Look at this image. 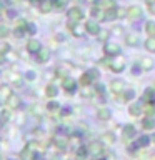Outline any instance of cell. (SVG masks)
Segmentation results:
<instances>
[{
	"label": "cell",
	"instance_id": "1",
	"mask_svg": "<svg viewBox=\"0 0 155 160\" xmlns=\"http://www.w3.org/2000/svg\"><path fill=\"white\" fill-rule=\"evenodd\" d=\"M67 17H68V28H70L72 25L78 23L80 20L83 18V12H82V8H80V7H72L68 10Z\"/></svg>",
	"mask_w": 155,
	"mask_h": 160
},
{
	"label": "cell",
	"instance_id": "2",
	"mask_svg": "<svg viewBox=\"0 0 155 160\" xmlns=\"http://www.w3.org/2000/svg\"><path fill=\"white\" fill-rule=\"evenodd\" d=\"M103 53L107 57H117V55L122 53V48H120L118 43H113V42H107L103 45Z\"/></svg>",
	"mask_w": 155,
	"mask_h": 160
},
{
	"label": "cell",
	"instance_id": "3",
	"mask_svg": "<svg viewBox=\"0 0 155 160\" xmlns=\"http://www.w3.org/2000/svg\"><path fill=\"white\" fill-rule=\"evenodd\" d=\"M108 67L115 73H122L125 70V60H123V57H122V55H117V58L112 60V62L108 63Z\"/></svg>",
	"mask_w": 155,
	"mask_h": 160
},
{
	"label": "cell",
	"instance_id": "4",
	"mask_svg": "<svg viewBox=\"0 0 155 160\" xmlns=\"http://www.w3.org/2000/svg\"><path fill=\"white\" fill-rule=\"evenodd\" d=\"M142 15H143V8L140 5H132V7L127 8V17L130 20H138L142 18Z\"/></svg>",
	"mask_w": 155,
	"mask_h": 160
},
{
	"label": "cell",
	"instance_id": "5",
	"mask_svg": "<svg viewBox=\"0 0 155 160\" xmlns=\"http://www.w3.org/2000/svg\"><path fill=\"white\" fill-rule=\"evenodd\" d=\"M87 148H88V153L93 155V157H100V155L103 153V143L100 142V140H95V142H92Z\"/></svg>",
	"mask_w": 155,
	"mask_h": 160
},
{
	"label": "cell",
	"instance_id": "6",
	"mask_svg": "<svg viewBox=\"0 0 155 160\" xmlns=\"http://www.w3.org/2000/svg\"><path fill=\"white\" fill-rule=\"evenodd\" d=\"M140 102H142V105L148 103V102H155V88L153 87H147V88H145L142 98H140Z\"/></svg>",
	"mask_w": 155,
	"mask_h": 160
},
{
	"label": "cell",
	"instance_id": "7",
	"mask_svg": "<svg viewBox=\"0 0 155 160\" xmlns=\"http://www.w3.org/2000/svg\"><path fill=\"white\" fill-rule=\"evenodd\" d=\"M83 27H85V32L90 33V35H97L100 30H102V28L98 27V22H97V20H88V22H85Z\"/></svg>",
	"mask_w": 155,
	"mask_h": 160
},
{
	"label": "cell",
	"instance_id": "8",
	"mask_svg": "<svg viewBox=\"0 0 155 160\" xmlns=\"http://www.w3.org/2000/svg\"><path fill=\"white\" fill-rule=\"evenodd\" d=\"M62 87L65 92H68V93H72L75 92V88H77V82H75L73 78H68V77H65L63 78V82H62Z\"/></svg>",
	"mask_w": 155,
	"mask_h": 160
},
{
	"label": "cell",
	"instance_id": "9",
	"mask_svg": "<svg viewBox=\"0 0 155 160\" xmlns=\"http://www.w3.org/2000/svg\"><path fill=\"white\" fill-rule=\"evenodd\" d=\"M110 117H112V112H110V108L107 107H100L97 110V118L100 120V122H107V120H110Z\"/></svg>",
	"mask_w": 155,
	"mask_h": 160
},
{
	"label": "cell",
	"instance_id": "10",
	"mask_svg": "<svg viewBox=\"0 0 155 160\" xmlns=\"http://www.w3.org/2000/svg\"><path fill=\"white\" fill-rule=\"evenodd\" d=\"M90 15H92V18L97 20V22H103V8H100L98 5H93V7L90 8Z\"/></svg>",
	"mask_w": 155,
	"mask_h": 160
},
{
	"label": "cell",
	"instance_id": "11",
	"mask_svg": "<svg viewBox=\"0 0 155 160\" xmlns=\"http://www.w3.org/2000/svg\"><path fill=\"white\" fill-rule=\"evenodd\" d=\"M110 90H112L113 93H122L123 90H125L123 80H113V82L110 83Z\"/></svg>",
	"mask_w": 155,
	"mask_h": 160
},
{
	"label": "cell",
	"instance_id": "12",
	"mask_svg": "<svg viewBox=\"0 0 155 160\" xmlns=\"http://www.w3.org/2000/svg\"><path fill=\"white\" fill-rule=\"evenodd\" d=\"M140 67H142V70H152L155 67V60L152 57H143L140 60Z\"/></svg>",
	"mask_w": 155,
	"mask_h": 160
},
{
	"label": "cell",
	"instance_id": "13",
	"mask_svg": "<svg viewBox=\"0 0 155 160\" xmlns=\"http://www.w3.org/2000/svg\"><path fill=\"white\" fill-rule=\"evenodd\" d=\"M142 113H143L142 103H132L128 107V115H132V117H140Z\"/></svg>",
	"mask_w": 155,
	"mask_h": 160
},
{
	"label": "cell",
	"instance_id": "14",
	"mask_svg": "<svg viewBox=\"0 0 155 160\" xmlns=\"http://www.w3.org/2000/svg\"><path fill=\"white\" fill-rule=\"evenodd\" d=\"M18 103H20V98H18V95H13V93H10L8 97H7V107H8L10 110L17 108V107H18Z\"/></svg>",
	"mask_w": 155,
	"mask_h": 160
},
{
	"label": "cell",
	"instance_id": "15",
	"mask_svg": "<svg viewBox=\"0 0 155 160\" xmlns=\"http://www.w3.org/2000/svg\"><path fill=\"white\" fill-rule=\"evenodd\" d=\"M142 127H143V130H153L155 128V118L152 115H147V117L142 120Z\"/></svg>",
	"mask_w": 155,
	"mask_h": 160
},
{
	"label": "cell",
	"instance_id": "16",
	"mask_svg": "<svg viewBox=\"0 0 155 160\" xmlns=\"http://www.w3.org/2000/svg\"><path fill=\"white\" fill-rule=\"evenodd\" d=\"M122 133H123V137L125 138H133L135 137V133H137V130H135L133 125H123V128H122Z\"/></svg>",
	"mask_w": 155,
	"mask_h": 160
},
{
	"label": "cell",
	"instance_id": "17",
	"mask_svg": "<svg viewBox=\"0 0 155 160\" xmlns=\"http://www.w3.org/2000/svg\"><path fill=\"white\" fill-rule=\"evenodd\" d=\"M40 48H42V45H40L38 40H35V38L28 40V43H27V50H28L30 53H37Z\"/></svg>",
	"mask_w": 155,
	"mask_h": 160
},
{
	"label": "cell",
	"instance_id": "18",
	"mask_svg": "<svg viewBox=\"0 0 155 160\" xmlns=\"http://www.w3.org/2000/svg\"><path fill=\"white\" fill-rule=\"evenodd\" d=\"M115 18H117V7H110L103 10V20L110 22V20H115Z\"/></svg>",
	"mask_w": 155,
	"mask_h": 160
},
{
	"label": "cell",
	"instance_id": "19",
	"mask_svg": "<svg viewBox=\"0 0 155 160\" xmlns=\"http://www.w3.org/2000/svg\"><path fill=\"white\" fill-rule=\"evenodd\" d=\"M125 43L128 45V47H138V37L135 33H128V35H125Z\"/></svg>",
	"mask_w": 155,
	"mask_h": 160
},
{
	"label": "cell",
	"instance_id": "20",
	"mask_svg": "<svg viewBox=\"0 0 155 160\" xmlns=\"http://www.w3.org/2000/svg\"><path fill=\"white\" fill-rule=\"evenodd\" d=\"M45 95L50 97V98L57 97V95H58V87H57V85H53V83H48L47 88H45Z\"/></svg>",
	"mask_w": 155,
	"mask_h": 160
},
{
	"label": "cell",
	"instance_id": "21",
	"mask_svg": "<svg viewBox=\"0 0 155 160\" xmlns=\"http://www.w3.org/2000/svg\"><path fill=\"white\" fill-rule=\"evenodd\" d=\"M100 142L105 145H112V143H115V135L112 132H105L102 135V138H100Z\"/></svg>",
	"mask_w": 155,
	"mask_h": 160
},
{
	"label": "cell",
	"instance_id": "22",
	"mask_svg": "<svg viewBox=\"0 0 155 160\" xmlns=\"http://www.w3.org/2000/svg\"><path fill=\"white\" fill-rule=\"evenodd\" d=\"M150 142H152V138L148 137V135H140L138 140H137V145H138V148H143V147H148Z\"/></svg>",
	"mask_w": 155,
	"mask_h": 160
},
{
	"label": "cell",
	"instance_id": "23",
	"mask_svg": "<svg viewBox=\"0 0 155 160\" xmlns=\"http://www.w3.org/2000/svg\"><path fill=\"white\" fill-rule=\"evenodd\" d=\"M52 8H53L52 0H42V2H40V12L42 13H48Z\"/></svg>",
	"mask_w": 155,
	"mask_h": 160
},
{
	"label": "cell",
	"instance_id": "24",
	"mask_svg": "<svg viewBox=\"0 0 155 160\" xmlns=\"http://www.w3.org/2000/svg\"><path fill=\"white\" fill-rule=\"evenodd\" d=\"M20 158L22 160H33V150L30 147H25L22 152H20Z\"/></svg>",
	"mask_w": 155,
	"mask_h": 160
},
{
	"label": "cell",
	"instance_id": "25",
	"mask_svg": "<svg viewBox=\"0 0 155 160\" xmlns=\"http://www.w3.org/2000/svg\"><path fill=\"white\" fill-rule=\"evenodd\" d=\"M70 30H72V35L73 37H82V35L85 33V27H82V25H72V27H70Z\"/></svg>",
	"mask_w": 155,
	"mask_h": 160
},
{
	"label": "cell",
	"instance_id": "26",
	"mask_svg": "<svg viewBox=\"0 0 155 160\" xmlns=\"http://www.w3.org/2000/svg\"><path fill=\"white\" fill-rule=\"evenodd\" d=\"M145 33L148 37H155V22H152V20L145 22Z\"/></svg>",
	"mask_w": 155,
	"mask_h": 160
},
{
	"label": "cell",
	"instance_id": "27",
	"mask_svg": "<svg viewBox=\"0 0 155 160\" xmlns=\"http://www.w3.org/2000/svg\"><path fill=\"white\" fill-rule=\"evenodd\" d=\"M37 53H38V55H37V60H38L40 63L47 62V60L50 58V53H48V50H42V48H40Z\"/></svg>",
	"mask_w": 155,
	"mask_h": 160
},
{
	"label": "cell",
	"instance_id": "28",
	"mask_svg": "<svg viewBox=\"0 0 155 160\" xmlns=\"http://www.w3.org/2000/svg\"><path fill=\"white\" fill-rule=\"evenodd\" d=\"M55 145H57V148H67V145H68V140L65 138V137H55Z\"/></svg>",
	"mask_w": 155,
	"mask_h": 160
},
{
	"label": "cell",
	"instance_id": "29",
	"mask_svg": "<svg viewBox=\"0 0 155 160\" xmlns=\"http://www.w3.org/2000/svg\"><path fill=\"white\" fill-rule=\"evenodd\" d=\"M90 83H92V77L88 75V72L80 75V85H82V87H88Z\"/></svg>",
	"mask_w": 155,
	"mask_h": 160
},
{
	"label": "cell",
	"instance_id": "30",
	"mask_svg": "<svg viewBox=\"0 0 155 160\" xmlns=\"http://www.w3.org/2000/svg\"><path fill=\"white\" fill-rule=\"evenodd\" d=\"M145 48L148 50V52H155V37H148L145 40Z\"/></svg>",
	"mask_w": 155,
	"mask_h": 160
},
{
	"label": "cell",
	"instance_id": "31",
	"mask_svg": "<svg viewBox=\"0 0 155 160\" xmlns=\"http://www.w3.org/2000/svg\"><path fill=\"white\" fill-rule=\"evenodd\" d=\"M122 93H123V100H125V102H130V100L135 98V90L133 88L127 90V92H122Z\"/></svg>",
	"mask_w": 155,
	"mask_h": 160
},
{
	"label": "cell",
	"instance_id": "32",
	"mask_svg": "<svg viewBox=\"0 0 155 160\" xmlns=\"http://www.w3.org/2000/svg\"><path fill=\"white\" fill-rule=\"evenodd\" d=\"M98 7L103 8V10H107V8H110V7H115V0H102Z\"/></svg>",
	"mask_w": 155,
	"mask_h": 160
},
{
	"label": "cell",
	"instance_id": "33",
	"mask_svg": "<svg viewBox=\"0 0 155 160\" xmlns=\"http://www.w3.org/2000/svg\"><path fill=\"white\" fill-rule=\"evenodd\" d=\"M88 75L92 77V80H98V78H100V72H98V68H90V70H88Z\"/></svg>",
	"mask_w": 155,
	"mask_h": 160
},
{
	"label": "cell",
	"instance_id": "34",
	"mask_svg": "<svg viewBox=\"0 0 155 160\" xmlns=\"http://www.w3.org/2000/svg\"><path fill=\"white\" fill-rule=\"evenodd\" d=\"M87 153H88V148H87V147H80V148L77 150V157H78V158L87 157Z\"/></svg>",
	"mask_w": 155,
	"mask_h": 160
},
{
	"label": "cell",
	"instance_id": "35",
	"mask_svg": "<svg viewBox=\"0 0 155 160\" xmlns=\"http://www.w3.org/2000/svg\"><path fill=\"white\" fill-rule=\"evenodd\" d=\"M95 93H98L100 97H103V93H105V87L102 83H97L95 85Z\"/></svg>",
	"mask_w": 155,
	"mask_h": 160
},
{
	"label": "cell",
	"instance_id": "36",
	"mask_svg": "<svg viewBox=\"0 0 155 160\" xmlns=\"http://www.w3.org/2000/svg\"><path fill=\"white\" fill-rule=\"evenodd\" d=\"M125 17H127V8L118 7L117 8V18H125Z\"/></svg>",
	"mask_w": 155,
	"mask_h": 160
},
{
	"label": "cell",
	"instance_id": "37",
	"mask_svg": "<svg viewBox=\"0 0 155 160\" xmlns=\"http://www.w3.org/2000/svg\"><path fill=\"white\" fill-rule=\"evenodd\" d=\"M65 3H67V0H52V5L53 7H58V8L65 7Z\"/></svg>",
	"mask_w": 155,
	"mask_h": 160
},
{
	"label": "cell",
	"instance_id": "38",
	"mask_svg": "<svg viewBox=\"0 0 155 160\" xmlns=\"http://www.w3.org/2000/svg\"><path fill=\"white\" fill-rule=\"evenodd\" d=\"M132 73L133 75H140V73H142V67H140V63L132 65Z\"/></svg>",
	"mask_w": 155,
	"mask_h": 160
},
{
	"label": "cell",
	"instance_id": "39",
	"mask_svg": "<svg viewBox=\"0 0 155 160\" xmlns=\"http://www.w3.org/2000/svg\"><path fill=\"white\" fill-rule=\"evenodd\" d=\"M32 113L33 115H42L43 113V108L40 107V105H33V107H32Z\"/></svg>",
	"mask_w": 155,
	"mask_h": 160
},
{
	"label": "cell",
	"instance_id": "40",
	"mask_svg": "<svg viewBox=\"0 0 155 160\" xmlns=\"http://www.w3.org/2000/svg\"><path fill=\"white\" fill-rule=\"evenodd\" d=\"M60 108V105L57 103V102H48V105H47V110H50V112H53V110H58Z\"/></svg>",
	"mask_w": 155,
	"mask_h": 160
},
{
	"label": "cell",
	"instance_id": "41",
	"mask_svg": "<svg viewBox=\"0 0 155 160\" xmlns=\"http://www.w3.org/2000/svg\"><path fill=\"white\" fill-rule=\"evenodd\" d=\"M8 35V28L5 25H0V38H5Z\"/></svg>",
	"mask_w": 155,
	"mask_h": 160
},
{
	"label": "cell",
	"instance_id": "42",
	"mask_svg": "<svg viewBox=\"0 0 155 160\" xmlns=\"http://www.w3.org/2000/svg\"><path fill=\"white\" fill-rule=\"evenodd\" d=\"M8 80H12V82H18V80H20V75L15 73V72H10V73H8Z\"/></svg>",
	"mask_w": 155,
	"mask_h": 160
},
{
	"label": "cell",
	"instance_id": "43",
	"mask_svg": "<svg viewBox=\"0 0 155 160\" xmlns=\"http://www.w3.org/2000/svg\"><path fill=\"white\" fill-rule=\"evenodd\" d=\"M82 97H83V98H90V97H92V90L85 87V88L82 90Z\"/></svg>",
	"mask_w": 155,
	"mask_h": 160
},
{
	"label": "cell",
	"instance_id": "44",
	"mask_svg": "<svg viewBox=\"0 0 155 160\" xmlns=\"http://www.w3.org/2000/svg\"><path fill=\"white\" fill-rule=\"evenodd\" d=\"M97 37H98V40L105 42V40H107V37H108V32H102V30H100V32L97 33Z\"/></svg>",
	"mask_w": 155,
	"mask_h": 160
},
{
	"label": "cell",
	"instance_id": "45",
	"mask_svg": "<svg viewBox=\"0 0 155 160\" xmlns=\"http://www.w3.org/2000/svg\"><path fill=\"white\" fill-rule=\"evenodd\" d=\"M0 93H2L3 97H8V95H10V88L8 87H2V88H0Z\"/></svg>",
	"mask_w": 155,
	"mask_h": 160
},
{
	"label": "cell",
	"instance_id": "46",
	"mask_svg": "<svg viewBox=\"0 0 155 160\" xmlns=\"http://www.w3.org/2000/svg\"><path fill=\"white\" fill-rule=\"evenodd\" d=\"M112 33L113 35H122L123 33V28L122 27H115V28H112Z\"/></svg>",
	"mask_w": 155,
	"mask_h": 160
},
{
	"label": "cell",
	"instance_id": "47",
	"mask_svg": "<svg viewBox=\"0 0 155 160\" xmlns=\"http://www.w3.org/2000/svg\"><path fill=\"white\" fill-rule=\"evenodd\" d=\"M25 27H27V30H28L30 33H35V32H37V28H35V25H33V23H27Z\"/></svg>",
	"mask_w": 155,
	"mask_h": 160
},
{
	"label": "cell",
	"instance_id": "48",
	"mask_svg": "<svg viewBox=\"0 0 155 160\" xmlns=\"http://www.w3.org/2000/svg\"><path fill=\"white\" fill-rule=\"evenodd\" d=\"M8 117H10V115H8V112H5V110H3V112H2V120H3V122H7V120H8Z\"/></svg>",
	"mask_w": 155,
	"mask_h": 160
},
{
	"label": "cell",
	"instance_id": "49",
	"mask_svg": "<svg viewBox=\"0 0 155 160\" xmlns=\"http://www.w3.org/2000/svg\"><path fill=\"white\" fill-rule=\"evenodd\" d=\"M25 77H27L28 80H33V78H35V72H27V75H25Z\"/></svg>",
	"mask_w": 155,
	"mask_h": 160
},
{
	"label": "cell",
	"instance_id": "50",
	"mask_svg": "<svg viewBox=\"0 0 155 160\" xmlns=\"http://www.w3.org/2000/svg\"><path fill=\"white\" fill-rule=\"evenodd\" d=\"M70 112H72L70 108H62V115H68Z\"/></svg>",
	"mask_w": 155,
	"mask_h": 160
},
{
	"label": "cell",
	"instance_id": "51",
	"mask_svg": "<svg viewBox=\"0 0 155 160\" xmlns=\"http://www.w3.org/2000/svg\"><path fill=\"white\" fill-rule=\"evenodd\" d=\"M153 2H155V0H147V5H148V3H153Z\"/></svg>",
	"mask_w": 155,
	"mask_h": 160
},
{
	"label": "cell",
	"instance_id": "52",
	"mask_svg": "<svg viewBox=\"0 0 155 160\" xmlns=\"http://www.w3.org/2000/svg\"><path fill=\"white\" fill-rule=\"evenodd\" d=\"M87 2H88V3H93V2H95V0H87Z\"/></svg>",
	"mask_w": 155,
	"mask_h": 160
},
{
	"label": "cell",
	"instance_id": "53",
	"mask_svg": "<svg viewBox=\"0 0 155 160\" xmlns=\"http://www.w3.org/2000/svg\"><path fill=\"white\" fill-rule=\"evenodd\" d=\"M152 140H153V142H155V135H153V137H152Z\"/></svg>",
	"mask_w": 155,
	"mask_h": 160
},
{
	"label": "cell",
	"instance_id": "54",
	"mask_svg": "<svg viewBox=\"0 0 155 160\" xmlns=\"http://www.w3.org/2000/svg\"><path fill=\"white\" fill-rule=\"evenodd\" d=\"M37 2H42V0H37Z\"/></svg>",
	"mask_w": 155,
	"mask_h": 160
},
{
	"label": "cell",
	"instance_id": "55",
	"mask_svg": "<svg viewBox=\"0 0 155 160\" xmlns=\"http://www.w3.org/2000/svg\"><path fill=\"white\" fill-rule=\"evenodd\" d=\"M10 160H13V158H10Z\"/></svg>",
	"mask_w": 155,
	"mask_h": 160
}]
</instances>
